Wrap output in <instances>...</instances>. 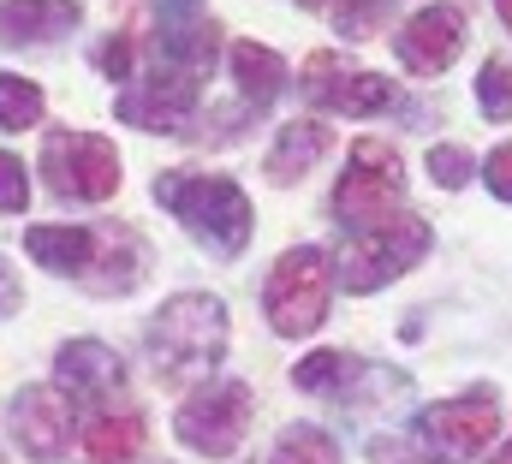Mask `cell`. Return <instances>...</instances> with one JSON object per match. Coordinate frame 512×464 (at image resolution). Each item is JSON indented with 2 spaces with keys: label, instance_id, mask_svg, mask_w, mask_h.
Instances as JSON below:
<instances>
[{
  "label": "cell",
  "instance_id": "1",
  "mask_svg": "<svg viewBox=\"0 0 512 464\" xmlns=\"http://www.w3.org/2000/svg\"><path fill=\"white\" fill-rule=\"evenodd\" d=\"M227 351V304L209 298V292H179L155 310L149 322V357H155V375L167 387L191 381V375H209Z\"/></svg>",
  "mask_w": 512,
  "mask_h": 464
},
{
  "label": "cell",
  "instance_id": "2",
  "mask_svg": "<svg viewBox=\"0 0 512 464\" xmlns=\"http://www.w3.org/2000/svg\"><path fill=\"white\" fill-rule=\"evenodd\" d=\"M155 203L173 209L191 227L197 244H209L221 256H239L251 244V203L221 173H161L155 179Z\"/></svg>",
  "mask_w": 512,
  "mask_h": 464
},
{
  "label": "cell",
  "instance_id": "3",
  "mask_svg": "<svg viewBox=\"0 0 512 464\" xmlns=\"http://www.w3.org/2000/svg\"><path fill=\"white\" fill-rule=\"evenodd\" d=\"M328 292H334L328 250H316V244H292V250L274 262L268 286H262V304H268L274 334H286V340L316 334L322 316H328Z\"/></svg>",
  "mask_w": 512,
  "mask_h": 464
},
{
  "label": "cell",
  "instance_id": "4",
  "mask_svg": "<svg viewBox=\"0 0 512 464\" xmlns=\"http://www.w3.org/2000/svg\"><path fill=\"white\" fill-rule=\"evenodd\" d=\"M399 203H405V161H399V149H387L382 137L352 143V167L334 185L340 227L364 232L376 221H387V215H399Z\"/></svg>",
  "mask_w": 512,
  "mask_h": 464
},
{
  "label": "cell",
  "instance_id": "5",
  "mask_svg": "<svg viewBox=\"0 0 512 464\" xmlns=\"http://www.w3.org/2000/svg\"><path fill=\"white\" fill-rule=\"evenodd\" d=\"M423 250H429V221H417V215H387V221L364 227L346 244L340 280H346V292H382L387 280H399L405 268L423 262Z\"/></svg>",
  "mask_w": 512,
  "mask_h": 464
},
{
  "label": "cell",
  "instance_id": "6",
  "mask_svg": "<svg viewBox=\"0 0 512 464\" xmlns=\"http://www.w3.org/2000/svg\"><path fill=\"white\" fill-rule=\"evenodd\" d=\"M42 179L54 197L72 203H108L120 191V155L96 131H54L42 143Z\"/></svg>",
  "mask_w": 512,
  "mask_h": 464
},
{
  "label": "cell",
  "instance_id": "7",
  "mask_svg": "<svg viewBox=\"0 0 512 464\" xmlns=\"http://www.w3.org/2000/svg\"><path fill=\"white\" fill-rule=\"evenodd\" d=\"M173 429H179V441H185L191 453H203V459H233L239 441H245V429H251V387H245V381H209V387H197V393L179 405Z\"/></svg>",
  "mask_w": 512,
  "mask_h": 464
},
{
  "label": "cell",
  "instance_id": "8",
  "mask_svg": "<svg viewBox=\"0 0 512 464\" xmlns=\"http://www.w3.org/2000/svg\"><path fill=\"white\" fill-rule=\"evenodd\" d=\"M501 429V405L489 393H471V399H447V405H429L417 417V441L429 447V464H459L477 459Z\"/></svg>",
  "mask_w": 512,
  "mask_h": 464
},
{
  "label": "cell",
  "instance_id": "9",
  "mask_svg": "<svg viewBox=\"0 0 512 464\" xmlns=\"http://www.w3.org/2000/svg\"><path fill=\"white\" fill-rule=\"evenodd\" d=\"M197 96H203V72H191L179 60H155L120 96V119L143 125V131H179L197 108Z\"/></svg>",
  "mask_w": 512,
  "mask_h": 464
},
{
  "label": "cell",
  "instance_id": "10",
  "mask_svg": "<svg viewBox=\"0 0 512 464\" xmlns=\"http://www.w3.org/2000/svg\"><path fill=\"white\" fill-rule=\"evenodd\" d=\"M304 96L322 102L328 114H382L393 108V84L376 72L346 66L340 54H310L304 60Z\"/></svg>",
  "mask_w": 512,
  "mask_h": 464
},
{
  "label": "cell",
  "instance_id": "11",
  "mask_svg": "<svg viewBox=\"0 0 512 464\" xmlns=\"http://www.w3.org/2000/svg\"><path fill=\"white\" fill-rule=\"evenodd\" d=\"M6 423H12V441L24 459L54 464L66 453V435H72V399L60 387H24L6 405Z\"/></svg>",
  "mask_w": 512,
  "mask_h": 464
},
{
  "label": "cell",
  "instance_id": "12",
  "mask_svg": "<svg viewBox=\"0 0 512 464\" xmlns=\"http://www.w3.org/2000/svg\"><path fill=\"white\" fill-rule=\"evenodd\" d=\"M399 66L405 72H417V78H435V72H447L453 60H459V48H465V12L459 6H423L417 18H405L399 24Z\"/></svg>",
  "mask_w": 512,
  "mask_h": 464
},
{
  "label": "cell",
  "instance_id": "13",
  "mask_svg": "<svg viewBox=\"0 0 512 464\" xmlns=\"http://www.w3.org/2000/svg\"><path fill=\"white\" fill-rule=\"evenodd\" d=\"M78 18H84L78 0H0V42L6 48L54 42V36H72Z\"/></svg>",
  "mask_w": 512,
  "mask_h": 464
},
{
  "label": "cell",
  "instance_id": "14",
  "mask_svg": "<svg viewBox=\"0 0 512 464\" xmlns=\"http://www.w3.org/2000/svg\"><path fill=\"white\" fill-rule=\"evenodd\" d=\"M60 387L78 399H108L126 387V363L102 340H72V346H60Z\"/></svg>",
  "mask_w": 512,
  "mask_h": 464
},
{
  "label": "cell",
  "instance_id": "15",
  "mask_svg": "<svg viewBox=\"0 0 512 464\" xmlns=\"http://www.w3.org/2000/svg\"><path fill=\"white\" fill-rule=\"evenodd\" d=\"M24 250H30L42 268H54V274L84 280V274L96 268L102 238H96L90 227H30V232H24Z\"/></svg>",
  "mask_w": 512,
  "mask_h": 464
},
{
  "label": "cell",
  "instance_id": "16",
  "mask_svg": "<svg viewBox=\"0 0 512 464\" xmlns=\"http://www.w3.org/2000/svg\"><path fill=\"white\" fill-rule=\"evenodd\" d=\"M328 143H334V131H328L322 119H292V125H280V143L268 149V179H274V185H298V179L328 155Z\"/></svg>",
  "mask_w": 512,
  "mask_h": 464
},
{
  "label": "cell",
  "instance_id": "17",
  "mask_svg": "<svg viewBox=\"0 0 512 464\" xmlns=\"http://www.w3.org/2000/svg\"><path fill=\"white\" fill-rule=\"evenodd\" d=\"M233 84L251 108H268L286 90V60L262 42H233Z\"/></svg>",
  "mask_w": 512,
  "mask_h": 464
},
{
  "label": "cell",
  "instance_id": "18",
  "mask_svg": "<svg viewBox=\"0 0 512 464\" xmlns=\"http://www.w3.org/2000/svg\"><path fill=\"white\" fill-rule=\"evenodd\" d=\"M143 417L137 411H114V417H96L90 429H84V459L90 464H126L143 453Z\"/></svg>",
  "mask_w": 512,
  "mask_h": 464
},
{
  "label": "cell",
  "instance_id": "19",
  "mask_svg": "<svg viewBox=\"0 0 512 464\" xmlns=\"http://www.w3.org/2000/svg\"><path fill=\"white\" fill-rule=\"evenodd\" d=\"M292 381H298L304 393H346V387L358 381V357H340V351H310V357L292 369Z\"/></svg>",
  "mask_w": 512,
  "mask_h": 464
},
{
  "label": "cell",
  "instance_id": "20",
  "mask_svg": "<svg viewBox=\"0 0 512 464\" xmlns=\"http://www.w3.org/2000/svg\"><path fill=\"white\" fill-rule=\"evenodd\" d=\"M268 464H340V447H334L322 429L292 423V429L274 441V459H268Z\"/></svg>",
  "mask_w": 512,
  "mask_h": 464
},
{
  "label": "cell",
  "instance_id": "21",
  "mask_svg": "<svg viewBox=\"0 0 512 464\" xmlns=\"http://www.w3.org/2000/svg\"><path fill=\"white\" fill-rule=\"evenodd\" d=\"M42 119V90L30 78L0 72V131H30Z\"/></svg>",
  "mask_w": 512,
  "mask_h": 464
},
{
  "label": "cell",
  "instance_id": "22",
  "mask_svg": "<svg viewBox=\"0 0 512 464\" xmlns=\"http://www.w3.org/2000/svg\"><path fill=\"white\" fill-rule=\"evenodd\" d=\"M477 108L489 119H512V60H483V72H477Z\"/></svg>",
  "mask_w": 512,
  "mask_h": 464
},
{
  "label": "cell",
  "instance_id": "23",
  "mask_svg": "<svg viewBox=\"0 0 512 464\" xmlns=\"http://www.w3.org/2000/svg\"><path fill=\"white\" fill-rule=\"evenodd\" d=\"M429 173H435L441 191H459V185L471 179V149H465V143H435V149H429Z\"/></svg>",
  "mask_w": 512,
  "mask_h": 464
},
{
  "label": "cell",
  "instance_id": "24",
  "mask_svg": "<svg viewBox=\"0 0 512 464\" xmlns=\"http://www.w3.org/2000/svg\"><path fill=\"white\" fill-rule=\"evenodd\" d=\"M30 203V179H24V161L0 149V215H18Z\"/></svg>",
  "mask_w": 512,
  "mask_h": 464
},
{
  "label": "cell",
  "instance_id": "25",
  "mask_svg": "<svg viewBox=\"0 0 512 464\" xmlns=\"http://www.w3.org/2000/svg\"><path fill=\"white\" fill-rule=\"evenodd\" d=\"M382 6H387V0H364V6H340V12H334V24H340L346 36H370V30H376V18H382Z\"/></svg>",
  "mask_w": 512,
  "mask_h": 464
},
{
  "label": "cell",
  "instance_id": "26",
  "mask_svg": "<svg viewBox=\"0 0 512 464\" xmlns=\"http://www.w3.org/2000/svg\"><path fill=\"white\" fill-rule=\"evenodd\" d=\"M483 179H489V191H495L501 203H512V143H501V149L483 161Z\"/></svg>",
  "mask_w": 512,
  "mask_h": 464
},
{
  "label": "cell",
  "instance_id": "27",
  "mask_svg": "<svg viewBox=\"0 0 512 464\" xmlns=\"http://www.w3.org/2000/svg\"><path fill=\"white\" fill-rule=\"evenodd\" d=\"M96 66H102L108 78H131V36H114V42H102Z\"/></svg>",
  "mask_w": 512,
  "mask_h": 464
},
{
  "label": "cell",
  "instance_id": "28",
  "mask_svg": "<svg viewBox=\"0 0 512 464\" xmlns=\"http://www.w3.org/2000/svg\"><path fill=\"white\" fill-rule=\"evenodd\" d=\"M18 304H24V286H18V268H6V262H0V316H12Z\"/></svg>",
  "mask_w": 512,
  "mask_h": 464
},
{
  "label": "cell",
  "instance_id": "29",
  "mask_svg": "<svg viewBox=\"0 0 512 464\" xmlns=\"http://www.w3.org/2000/svg\"><path fill=\"white\" fill-rule=\"evenodd\" d=\"M155 6H161V24H185V18H197L203 0H155Z\"/></svg>",
  "mask_w": 512,
  "mask_h": 464
},
{
  "label": "cell",
  "instance_id": "30",
  "mask_svg": "<svg viewBox=\"0 0 512 464\" xmlns=\"http://www.w3.org/2000/svg\"><path fill=\"white\" fill-rule=\"evenodd\" d=\"M489 464H512V441H507V447H501V453H495Z\"/></svg>",
  "mask_w": 512,
  "mask_h": 464
},
{
  "label": "cell",
  "instance_id": "31",
  "mask_svg": "<svg viewBox=\"0 0 512 464\" xmlns=\"http://www.w3.org/2000/svg\"><path fill=\"white\" fill-rule=\"evenodd\" d=\"M495 6H501V18H507V30H512V0H495Z\"/></svg>",
  "mask_w": 512,
  "mask_h": 464
},
{
  "label": "cell",
  "instance_id": "32",
  "mask_svg": "<svg viewBox=\"0 0 512 464\" xmlns=\"http://www.w3.org/2000/svg\"><path fill=\"white\" fill-rule=\"evenodd\" d=\"M304 6H328V0H304Z\"/></svg>",
  "mask_w": 512,
  "mask_h": 464
}]
</instances>
